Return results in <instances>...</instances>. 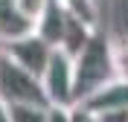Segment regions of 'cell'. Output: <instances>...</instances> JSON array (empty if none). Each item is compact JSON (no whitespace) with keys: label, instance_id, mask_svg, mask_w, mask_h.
Returning a JSON list of instances; mask_svg holds the SVG:
<instances>
[{"label":"cell","instance_id":"12","mask_svg":"<svg viewBox=\"0 0 128 122\" xmlns=\"http://www.w3.org/2000/svg\"><path fill=\"white\" fill-rule=\"evenodd\" d=\"M70 122H96V114L90 108H84L82 102H73L70 105Z\"/></svg>","mask_w":128,"mask_h":122},{"label":"cell","instance_id":"5","mask_svg":"<svg viewBox=\"0 0 128 122\" xmlns=\"http://www.w3.org/2000/svg\"><path fill=\"white\" fill-rule=\"evenodd\" d=\"M82 105L90 108L93 114H102V111H122V108H128V81H122V79L105 81L102 87H96L90 96L82 99Z\"/></svg>","mask_w":128,"mask_h":122},{"label":"cell","instance_id":"2","mask_svg":"<svg viewBox=\"0 0 128 122\" xmlns=\"http://www.w3.org/2000/svg\"><path fill=\"white\" fill-rule=\"evenodd\" d=\"M0 102L3 105H50L41 76L24 70L3 52L0 55Z\"/></svg>","mask_w":128,"mask_h":122},{"label":"cell","instance_id":"11","mask_svg":"<svg viewBox=\"0 0 128 122\" xmlns=\"http://www.w3.org/2000/svg\"><path fill=\"white\" fill-rule=\"evenodd\" d=\"M15 6H18V12H20V15L32 23V29H35V20L47 12L50 0H15Z\"/></svg>","mask_w":128,"mask_h":122},{"label":"cell","instance_id":"1","mask_svg":"<svg viewBox=\"0 0 128 122\" xmlns=\"http://www.w3.org/2000/svg\"><path fill=\"white\" fill-rule=\"evenodd\" d=\"M114 79L111 64V38L96 29L90 41L73 55V102H82L96 87Z\"/></svg>","mask_w":128,"mask_h":122},{"label":"cell","instance_id":"3","mask_svg":"<svg viewBox=\"0 0 128 122\" xmlns=\"http://www.w3.org/2000/svg\"><path fill=\"white\" fill-rule=\"evenodd\" d=\"M41 87L47 93L50 105H73V55L56 47L50 52V61L41 73Z\"/></svg>","mask_w":128,"mask_h":122},{"label":"cell","instance_id":"10","mask_svg":"<svg viewBox=\"0 0 128 122\" xmlns=\"http://www.w3.org/2000/svg\"><path fill=\"white\" fill-rule=\"evenodd\" d=\"M12 122H47L50 105H6Z\"/></svg>","mask_w":128,"mask_h":122},{"label":"cell","instance_id":"6","mask_svg":"<svg viewBox=\"0 0 128 122\" xmlns=\"http://www.w3.org/2000/svg\"><path fill=\"white\" fill-rule=\"evenodd\" d=\"M64 23H67V12L61 9L58 0H50L47 12L35 20V32L47 41L50 47H61V38H64Z\"/></svg>","mask_w":128,"mask_h":122},{"label":"cell","instance_id":"4","mask_svg":"<svg viewBox=\"0 0 128 122\" xmlns=\"http://www.w3.org/2000/svg\"><path fill=\"white\" fill-rule=\"evenodd\" d=\"M52 49L56 47H50L35 29L26 32V35H20V38H15V41H9V44H3V52H6L15 64H20L24 70H29V73H35V76L44 73Z\"/></svg>","mask_w":128,"mask_h":122},{"label":"cell","instance_id":"7","mask_svg":"<svg viewBox=\"0 0 128 122\" xmlns=\"http://www.w3.org/2000/svg\"><path fill=\"white\" fill-rule=\"evenodd\" d=\"M26 32H32V23L18 12L15 0H0V47Z\"/></svg>","mask_w":128,"mask_h":122},{"label":"cell","instance_id":"14","mask_svg":"<svg viewBox=\"0 0 128 122\" xmlns=\"http://www.w3.org/2000/svg\"><path fill=\"white\" fill-rule=\"evenodd\" d=\"M96 122H128V108H122V111H102V114H96Z\"/></svg>","mask_w":128,"mask_h":122},{"label":"cell","instance_id":"16","mask_svg":"<svg viewBox=\"0 0 128 122\" xmlns=\"http://www.w3.org/2000/svg\"><path fill=\"white\" fill-rule=\"evenodd\" d=\"M0 55H3V47H0Z\"/></svg>","mask_w":128,"mask_h":122},{"label":"cell","instance_id":"8","mask_svg":"<svg viewBox=\"0 0 128 122\" xmlns=\"http://www.w3.org/2000/svg\"><path fill=\"white\" fill-rule=\"evenodd\" d=\"M58 3H61V9L67 15H73L79 20H84L88 26L99 29V6H96V0H58Z\"/></svg>","mask_w":128,"mask_h":122},{"label":"cell","instance_id":"15","mask_svg":"<svg viewBox=\"0 0 128 122\" xmlns=\"http://www.w3.org/2000/svg\"><path fill=\"white\" fill-rule=\"evenodd\" d=\"M0 122H12V119H9V108L3 105V102H0Z\"/></svg>","mask_w":128,"mask_h":122},{"label":"cell","instance_id":"9","mask_svg":"<svg viewBox=\"0 0 128 122\" xmlns=\"http://www.w3.org/2000/svg\"><path fill=\"white\" fill-rule=\"evenodd\" d=\"M111 64L114 79L128 81V38H111Z\"/></svg>","mask_w":128,"mask_h":122},{"label":"cell","instance_id":"13","mask_svg":"<svg viewBox=\"0 0 128 122\" xmlns=\"http://www.w3.org/2000/svg\"><path fill=\"white\" fill-rule=\"evenodd\" d=\"M47 122H70V108L50 105V108H47Z\"/></svg>","mask_w":128,"mask_h":122}]
</instances>
